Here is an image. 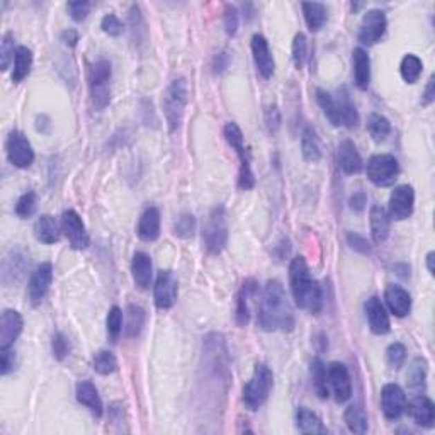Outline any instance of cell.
<instances>
[{
	"label": "cell",
	"mask_w": 435,
	"mask_h": 435,
	"mask_svg": "<svg viewBox=\"0 0 435 435\" xmlns=\"http://www.w3.org/2000/svg\"><path fill=\"white\" fill-rule=\"evenodd\" d=\"M408 386L411 391L416 395H422L425 391V381H427V360L422 357H416L411 362L410 369H408Z\"/></svg>",
	"instance_id": "38"
},
{
	"label": "cell",
	"mask_w": 435,
	"mask_h": 435,
	"mask_svg": "<svg viewBox=\"0 0 435 435\" xmlns=\"http://www.w3.org/2000/svg\"><path fill=\"white\" fill-rule=\"evenodd\" d=\"M178 296V282L172 270H160L155 281L154 297L158 310H170Z\"/></svg>",
	"instance_id": "12"
},
{
	"label": "cell",
	"mask_w": 435,
	"mask_h": 435,
	"mask_svg": "<svg viewBox=\"0 0 435 435\" xmlns=\"http://www.w3.org/2000/svg\"><path fill=\"white\" fill-rule=\"evenodd\" d=\"M415 206V191L411 185H398L395 191L391 192L389 198V218L395 221H403L408 219L414 213Z\"/></svg>",
	"instance_id": "14"
},
{
	"label": "cell",
	"mask_w": 435,
	"mask_h": 435,
	"mask_svg": "<svg viewBox=\"0 0 435 435\" xmlns=\"http://www.w3.org/2000/svg\"><path fill=\"white\" fill-rule=\"evenodd\" d=\"M62 41L73 48L77 44V41H79V33H77L75 29H66V31L62 33Z\"/></svg>",
	"instance_id": "61"
},
{
	"label": "cell",
	"mask_w": 435,
	"mask_h": 435,
	"mask_svg": "<svg viewBox=\"0 0 435 435\" xmlns=\"http://www.w3.org/2000/svg\"><path fill=\"white\" fill-rule=\"evenodd\" d=\"M367 131L373 136L374 141H385L391 133V122L388 118L381 114H371L367 118Z\"/></svg>",
	"instance_id": "43"
},
{
	"label": "cell",
	"mask_w": 435,
	"mask_h": 435,
	"mask_svg": "<svg viewBox=\"0 0 435 435\" xmlns=\"http://www.w3.org/2000/svg\"><path fill=\"white\" fill-rule=\"evenodd\" d=\"M14 366H16V354L12 349H0V374L7 376L14 369Z\"/></svg>",
	"instance_id": "56"
},
{
	"label": "cell",
	"mask_w": 435,
	"mask_h": 435,
	"mask_svg": "<svg viewBox=\"0 0 435 435\" xmlns=\"http://www.w3.org/2000/svg\"><path fill=\"white\" fill-rule=\"evenodd\" d=\"M434 260H435V252H429V254H427V269H429L430 276H434V274H435Z\"/></svg>",
	"instance_id": "63"
},
{
	"label": "cell",
	"mask_w": 435,
	"mask_h": 435,
	"mask_svg": "<svg viewBox=\"0 0 435 435\" xmlns=\"http://www.w3.org/2000/svg\"><path fill=\"white\" fill-rule=\"evenodd\" d=\"M311 379H313V388L317 395L322 400H326L330 396L328 374H326V366L322 362V359H313L311 362Z\"/></svg>",
	"instance_id": "40"
},
{
	"label": "cell",
	"mask_w": 435,
	"mask_h": 435,
	"mask_svg": "<svg viewBox=\"0 0 435 435\" xmlns=\"http://www.w3.org/2000/svg\"><path fill=\"white\" fill-rule=\"evenodd\" d=\"M145 310L138 304H129L126 308V325H124V335L128 338H136L141 333L145 326Z\"/></svg>",
	"instance_id": "36"
},
{
	"label": "cell",
	"mask_w": 435,
	"mask_h": 435,
	"mask_svg": "<svg viewBox=\"0 0 435 435\" xmlns=\"http://www.w3.org/2000/svg\"><path fill=\"white\" fill-rule=\"evenodd\" d=\"M347 241H349V245H351L352 250L359 252V254H362V255H371V245L364 237L357 235V233H349Z\"/></svg>",
	"instance_id": "57"
},
{
	"label": "cell",
	"mask_w": 435,
	"mask_h": 435,
	"mask_svg": "<svg viewBox=\"0 0 435 435\" xmlns=\"http://www.w3.org/2000/svg\"><path fill=\"white\" fill-rule=\"evenodd\" d=\"M131 276L135 284L140 289H148L154 277V267H151L150 255L145 252H136L131 260Z\"/></svg>",
	"instance_id": "25"
},
{
	"label": "cell",
	"mask_w": 435,
	"mask_h": 435,
	"mask_svg": "<svg viewBox=\"0 0 435 435\" xmlns=\"http://www.w3.org/2000/svg\"><path fill=\"white\" fill-rule=\"evenodd\" d=\"M435 100V75H432L429 79V84H427L425 92H423V98H422V104L423 106H430Z\"/></svg>",
	"instance_id": "60"
},
{
	"label": "cell",
	"mask_w": 435,
	"mask_h": 435,
	"mask_svg": "<svg viewBox=\"0 0 435 435\" xmlns=\"http://www.w3.org/2000/svg\"><path fill=\"white\" fill-rule=\"evenodd\" d=\"M196 232V218L191 213L181 214L174 225V233L181 238H192Z\"/></svg>",
	"instance_id": "49"
},
{
	"label": "cell",
	"mask_w": 435,
	"mask_h": 435,
	"mask_svg": "<svg viewBox=\"0 0 435 435\" xmlns=\"http://www.w3.org/2000/svg\"><path fill=\"white\" fill-rule=\"evenodd\" d=\"M386 360H388V364L393 369H400L405 364V360H407V349H405V345L400 344V342H395V344L389 345L388 351H386Z\"/></svg>",
	"instance_id": "51"
},
{
	"label": "cell",
	"mask_w": 435,
	"mask_h": 435,
	"mask_svg": "<svg viewBox=\"0 0 435 435\" xmlns=\"http://www.w3.org/2000/svg\"><path fill=\"white\" fill-rule=\"evenodd\" d=\"M230 65V55L226 51H221L218 53L216 57L213 59V72L214 73H223Z\"/></svg>",
	"instance_id": "58"
},
{
	"label": "cell",
	"mask_w": 435,
	"mask_h": 435,
	"mask_svg": "<svg viewBox=\"0 0 435 435\" xmlns=\"http://www.w3.org/2000/svg\"><path fill=\"white\" fill-rule=\"evenodd\" d=\"M24 328V320L16 310H3L0 320V349L12 347Z\"/></svg>",
	"instance_id": "17"
},
{
	"label": "cell",
	"mask_w": 435,
	"mask_h": 435,
	"mask_svg": "<svg viewBox=\"0 0 435 435\" xmlns=\"http://www.w3.org/2000/svg\"><path fill=\"white\" fill-rule=\"evenodd\" d=\"M338 114H340V122L342 126H347V128H357L360 122V116L357 113L354 102H352L351 94L345 87L338 89L337 98H335Z\"/></svg>",
	"instance_id": "26"
},
{
	"label": "cell",
	"mask_w": 435,
	"mask_h": 435,
	"mask_svg": "<svg viewBox=\"0 0 435 435\" xmlns=\"http://www.w3.org/2000/svg\"><path fill=\"white\" fill-rule=\"evenodd\" d=\"M301 7H303L304 21L310 31H320L326 22V7L320 2H304Z\"/></svg>",
	"instance_id": "37"
},
{
	"label": "cell",
	"mask_w": 435,
	"mask_h": 435,
	"mask_svg": "<svg viewBox=\"0 0 435 435\" xmlns=\"http://www.w3.org/2000/svg\"><path fill=\"white\" fill-rule=\"evenodd\" d=\"M257 323L263 332H291L295 328V313L284 288L276 279L267 281L259 301Z\"/></svg>",
	"instance_id": "1"
},
{
	"label": "cell",
	"mask_w": 435,
	"mask_h": 435,
	"mask_svg": "<svg viewBox=\"0 0 435 435\" xmlns=\"http://www.w3.org/2000/svg\"><path fill=\"white\" fill-rule=\"evenodd\" d=\"M128 24H129V39L135 43L136 46L145 43L147 39V24H145L143 16L138 6H131L128 12Z\"/></svg>",
	"instance_id": "39"
},
{
	"label": "cell",
	"mask_w": 435,
	"mask_h": 435,
	"mask_svg": "<svg viewBox=\"0 0 435 435\" xmlns=\"http://www.w3.org/2000/svg\"><path fill=\"white\" fill-rule=\"evenodd\" d=\"M7 158L17 169H29L35 162V150L22 131H12L7 138Z\"/></svg>",
	"instance_id": "9"
},
{
	"label": "cell",
	"mask_w": 435,
	"mask_h": 435,
	"mask_svg": "<svg viewBox=\"0 0 435 435\" xmlns=\"http://www.w3.org/2000/svg\"><path fill=\"white\" fill-rule=\"evenodd\" d=\"M51 281H53V266L50 262H43L38 269L33 272L28 284V299L33 308L39 306L50 291Z\"/></svg>",
	"instance_id": "11"
},
{
	"label": "cell",
	"mask_w": 435,
	"mask_h": 435,
	"mask_svg": "<svg viewBox=\"0 0 435 435\" xmlns=\"http://www.w3.org/2000/svg\"><path fill=\"white\" fill-rule=\"evenodd\" d=\"M398 176H400V165L393 155L379 154L371 157L367 162V177L378 187L393 185Z\"/></svg>",
	"instance_id": "8"
},
{
	"label": "cell",
	"mask_w": 435,
	"mask_h": 435,
	"mask_svg": "<svg viewBox=\"0 0 435 435\" xmlns=\"http://www.w3.org/2000/svg\"><path fill=\"white\" fill-rule=\"evenodd\" d=\"M289 284L296 304L301 310H308L310 313L318 315L323 308L322 288L313 277L304 257L297 255L291 260L289 266Z\"/></svg>",
	"instance_id": "2"
},
{
	"label": "cell",
	"mask_w": 435,
	"mask_h": 435,
	"mask_svg": "<svg viewBox=\"0 0 435 435\" xmlns=\"http://www.w3.org/2000/svg\"><path fill=\"white\" fill-rule=\"evenodd\" d=\"M349 204H351L352 210L357 211V213L364 211V207H366V204H367L366 192H355V194L351 198V201H349Z\"/></svg>",
	"instance_id": "59"
},
{
	"label": "cell",
	"mask_w": 435,
	"mask_h": 435,
	"mask_svg": "<svg viewBox=\"0 0 435 435\" xmlns=\"http://www.w3.org/2000/svg\"><path fill=\"white\" fill-rule=\"evenodd\" d=\"M50 128H51V122H50V118L46 116V114H39L38 118H36V129H38L39 133H50Z\"/></svg>",
	"instance_id": "62"
},
{
	"label": "cell",
	"mask_w": 435,
	"mask_h": 435,
	"mask_svg": "<svg viewBox=\"0 0 435 435\" xmlns=\"http://www.w3.org/2000/svg\"><path fill=\"white\" fill-rule=\"evenodd\" d=\"M385 299L388 304L389 311L398 318H403L410 313L411 310V296L408 295L407 289H403L398 284H389L385 291Z\"/></svg>",
	"instance_id": "22"
},
{
	"label": "cell",
	"mask_w": 435,
	"mask_h": 435,
	"mask_svg": "<svg viewBox=\"0 0 435 435\" xmlns=\"http://www.w3.org/2000/svg\"><path fill=\"white\" fill-rule=\"evenodd\" d=\"M281 111L277 109L276 104H272V106H269L266 109V126L267 129H269L270 135H276V133L279 131V128H281Z\"/></svg>",
	"instance_id": "55"
},
{
	"label": "cell",
	"mask_w": 435,
	"mask_h": 435,
	"mask_svg": "<svg viewBox=\"0 0 435 435\" xmlns=\"http://www.w3.org/2000/svg\"><path fill=\"white\" fill-rule=\"evenodd\" d=\"M62 232L68 238L70 247L73 250H84V248L89 247L91 240H89L87 230H85V225L79 216V213H75L73 210L65 211L62 214Z\"/></svg>",
	"instance_id": "13"
},
{
	"label": "cell",
	"mask_w": 435,
	"mask_h": 435,
	"mask_svg": "<svg viewBox=\"0 0 435 435\" xmlns=\"http://www.w3.org/2000/svg\"><path fill=\"white\" fill-rule=\"evenodd\" d=\"M189 100V85L185 79H176L172 84L167 87L165 94H163L162 106L163 114H165L167 126H169L170 133H176L182 124L184 119L185 106Z\"/></svg>",
	"instance_id": "3"
},
{
	"label": "cell",
	"mask_w": 435,
	"mask_h": 435,
	"mask_svg": "<svg viewBox=\"0 0 435 435\" xmlns=\"http://www.w3.org/2000/svg\"><path fill=\"white\" fill-rule=\"evenodd\" d=\"M111 77L113 68L107 59H99L91 68V99L98 111H104L111 102Z\"/></svg>",
	"instance_id": "7"
},
{
	"label": "cell",
	"mask_w": 435,
	"mask_h": 435,
	"mask_svg": "<svg viewBox=\"0 0 435 435\" xmlns=\"http://www.w3.org/2000/svg\"><path fill=\"white\" fill-rule=\"evenodd\" d=\"M308 59V39L303 33H297L293 39V62L297 70H301L304 66Z\"/></svg>",
	"instance_id": "46"
},
{
	"label": "cell",
	"mask_w": 435,
	"mask_h": 435,
	"mask_svg": "<svg viewBox=\"0 0 435 435\" xmlns=\"http://www.w3.org/2000/svg\"><path fill=\"white\" fill-rule=\"evenodd\" d=\"M301 151L306 162L317 163L322 158V147H320V140L311 126H304L303 133H301Z\"/></svg>",
	"instance_id": "33"
},
{
	"label": "cell",
	"mask_w": 435,
	"mask_h": 435,
	"mask_svg": "<svg viewBox=\"0 0 435 435\" xmlns=\"http://www.w3.org/2000/svg\"><path fill=\"white\" fill-rule=\"evenodd\" d=\"M35 235L41 243L53 245L59 240V225L58 221L50 214H43L38 218L35 225Z\"/></svg>",
	"instance_id": "31"
},
{
	"label": "cell",
	"mask_w": 435,
	"mask_h": 435,
	"mask_svg": "<svg viewBox=\"0 0 435 435\" xmlns=\"http://www.w3.org/2000/svg\"><path fill=\"white\" fill-rule=\"evenodd\" d=\"M344 420L347 429L351 430L352 434H366L369 430V418H367L366 410L359 405H351V407L345 410Z\"/></svg>",
	"instance_id": "34"
},
{
	"label": "cell",
	"mask_w": 435,
	"mask_h": 435,
	"mask_svg": "<svg viewBox=\"0 0 435 435\" xmlns=\"http://www.w3.org/2000/svg\"><path fill=\"white\" fill-rule=\"evenodd\" d=\"M51 351H53V357L57 360H65L66 357L72 352V344H70V338L65 333L58 332L53 335L51 340Z\"/></svg>",
	"instance_id": "50"
},
{
	"label": "cell",
	"mask_w": 435,
	"mask_h": 435,
	"mask_svg": "<svg viewBox=\"0 0 435 435\" xmlns=\"http://www.w3.org/2000/svg\"><path fill=\"white\" fill-rule=\"evenodd\" d=\"M100 28H102V31L106 33V35L113 36V38H118V36H121L122 31H124V26H122V22L119 21L114 14L104 16L102 21H100Z\"/></svg>",
	"instance_id": "53"
},
{
	"label": "cell",
	"mask_w": 435,
	"mask_h": 435,
	"mask_svg": "<svg viewBox=\"0 0 435 435\" xmlns=\"http://www.w3.org/2000/svg\"><path fill=\"white\" fill-rule=\"evenodd\" d=\"M257 295V282L254 279H248L241 284L240 291L237 296V310H235V320L238 326H245L250 322V299Z\"/></svg>",
	"instance_id": "24"
},
{
	"label": "cell",
	"mask_w": 435,
	"mask_h": 435,
	"mask_svg": "<svg viewBox=\"0 0 435 435\" xmlns=\"http://www.w3.org/2000/svg\"><path fill=\"white\" fill-rule=\"evenodd\" d=\"M317 100H318V106L322 107L323 114H325L326 119L332 122L333 126H342L340 122V114H338V107L335 102V98L332 94H328L326 91H322L318 89L317 91Z\"/></svg>",
	"instance_id": "42"
},
{
	"label": "cell",
	"mask_w": 435,
	"mask_h": 435,
	"mask_svg": "<svg viewBox=\"0 0 435 435\" xmlns=\"http://www.w3.org/2000/svg\"><path fill=\"white\" fill-rule=\"evenodd\" d=\"M408 415L414 418L416 425L423 427V429H432L435 422V407L434 401L425 395H416L411 398L410 403H407Z\"/></svg>",
	"instance_id": "18"
},
{
	"label": "cell",
	"mask_w": 435,
	"mask_h": 435,
	"mask_svg": "<svg viewBox=\"0 0 435 435\" xmlns=\"http://www.w3.org/2000/svg\"><path fill=\"white\" fill-rule=\"evenodd\" d=\"M422 72H423L422 59L415 57V55H405L400 65L401 79L407 82V84H416L420 75H422Z\"/></svg>",
	"instance_id": "41"
},
{
	"label": "cell",
	"mask_w": 435,
	"mask_h": 435,
	"mask_svg": "<svg viewBox=\"0 0 435 435\" xmlns=\"http://www.w3.org/2000/svg\"><path fill=\"white\" fill-rule=\"evenodd\" d=\"M17 48L14 50V35L10 31H7L3 35L2 43H0V68L6 72L9 68L10 62H12L14 57H16Z\"/></svg>",
	"instance_id": "47"
},
{
	"label": "cell",
	"mask_w": 435,
	"mask_h": 435,
	"mask_svg": "<svg viewBox=\"0 0 435 435\" xmlns=\"http://www.w3.org/2000/svg\"><path fill=\"white\" fill-rule=\"evenodd\" d=\"M28 267V255L24 254V250L16 248V250H10L6 255L2 263V282L6 286L14 284L19 279L24 276V270Z\"/></svg>",
	"instance_id": "21"
},
{
	"label": "cell",
	"mask_w": 435,
	"mask_h": 435,
	"mask_svg": "<svg viewBox=\"0 0 435 435\" xmlns=\"http://www.w3.org/2000/svg\"><path fill=\"white\" fill-rule=\"evenodd\" d=\"M225 140L228 141L230 147L237 151L238 158H240V174H238V187L241 191H250L255 185V177L252 172L250 158L247 155V148H245L243 133H241L240 126L237 122H226L225 129H223Z\"/></svg>",
	"instance_id": "5"
},
{
	"label": "cell",
	"mask_w": 435,
	"mask_h": 435,
	"mask_svg": "<svg viewBox=\"0 0 435 435\" xmlns=\"http://www.w3.org/2000/svg\"><path fill=\"white\" fill-rule=\"evenodd\" d=\"M204 247L210 254H221L228 241V219H226V210L225 206H214L211 210L210 216L206 219L204 225Z\"/></svg>",
	"instance_id": "6"
},
{
	"label": "cell",
	"mask_w": 435,
	"mask_h": 435,
	"mask_svg": "<svg viewBox=\"0 0 435 435\" xmlns=\"http://www.w3.org/2000/svg\"><path fill=\"white\" fill-rule=\"evenodd\" d=\"M36 204H38V198H36V192L28 191L21 196L19 201L16 204V214L19 218H29L35 214Z\"/></svg>",
	"instance_id": "48"
},
{
	"label": "cell",
	"mask_w": 435,
	"mask_h": 435,
	"mask_svg": "<svg viewBox=\"0 0 435 435\" xmlns=\"http://www.w3.org/2000/svg\"><path fill=\"white\" fill-rule=\"evenodd\" d=\"M223 24H225V31L228 36H235L240 26V12L235 6L225 7V16H223Z\"/></svg>",
	"instance_id": "52"
},
{
	"label": "cell",
	"mask_w": 435,
	"mask_h": 435,
	"mask_svg": "<svg viewBox=\"0 0 435 435\" xmlns=\"http://www.w3.org/2000/svg\"><path fill=\"white\" fill-rule=\"evenodd\" d=\"M369 223H371V235H373L374 243H382L388 240L389 237V214L382 206L371 207L369 213Z\"/></svg>",
	"instance_id": "29"
},
{
	"label": "cell",
	"mask_w": 435,
	"mask_h": 435,
	"mask_svg": "<svg viewBox=\"0 0 435 435\" xmlns=\"http://www.w3.org/2000/svg\"><path fill=\"white\" fill-rule=\"evenodd\" d=\"M77 400L84 405L89 411L94 416H100L104 411L102 400H100L98 389L91 381H80L77 385Z\"/></svg>",
	"instance_id": "28"
},
{
	"label": "cell",
	"mask_w": 435,
	"mask_h": 435,
	"mask_svg": "<svg viewBox=\"0 0 435 435\" xmlns=\"http://www.w3.org/2000/svg\"><path fill=\"white\" fill-rule=\"evenodd\" d=\"M352 62H354V80L360 91H367L371 82V59L366 50L355 48L352 53Z\"/></svg>",
	"instance_id": "30"
},
{
	"label": "cell",
	"mask_w": 435,
	"mask_h": 435,
	"mask_svg": "<svg viewBox=\"0 0 435 435\" xmlns=\"http://www.w3.org/2000/svg\"><path fill=\"white\" fill-rule=\"evenodd\" d=\"M136 233L143 241H155L160 237V211L150 206L141 214Z\"/></svg>",
	"instance_id": "27"
},
{
	"label": "cell",
	"mask_w": 435,
	"mask_h": 435,
	"mask_svg": "<svg viewBox=\"0 0 435 435\" xmlns=\"http://www.w3.org/2000/svg\"><path fill=\"white\" fill-rule=\"evenodd\" d=\"M381 408L388 420L395 422L407 410V395L398 385H386L381 389Z\"/></svg>",
	"instance_id": "16"
},
{
	"label": "cell",
	"mask_w": 435,
	"mask_h": 435,
	"mask_svg": "<svg viewBox=\"0 0 435 435\" xmlns=\"http://www.w3.org/2000/svg\"><path fill=\"white\" fill-rule=\"evenodd\" d=\"M106 326H107V337L109 340L118 342L119 335L122 332V311L119 306H113L107 313V320H106Z\"/></svg>",
	"instance_id": "45"
},
{
	"label": "cell",
	"mask_w": 435,
	"mask_h": 435,
	"mask_svg": "<svg viewBox=\"0 0 435 435\" xmlns=\"http://www.w3.org/2000/svg\"><path fill=\"white\" fill-rule=\"evenodd\" d=\"M66 7H68L70 17H72L73 21L82 22L84 19H87V16L91 14L92 3L85 2V0H75V2H68Z\"/></svg>",
	"instance_id": "54"
},
{
	"label": "cell",
	"mask_w": 435,
	"mask_h": 435,
	"mask_svg": "<svg viewBox=\"0 0 435 435\" xmlns=\"http://www.w3.org/2000/svg\"><path fill=\"white\" fill-rule=\"evenodd\" d=\"M326 374H328V386L332 388L337 403H345L351 400L352 381L347 366L342 362H332L326 367Z\"/></svg>",
	"instance_id": "15"
},
{
	"label": "cell",
	"mask_w": 435,
	"mask_h": 435,
	"mask_svg": "<svg viewBox=\"0 0 435 435\" xmlns=\"http://www.w3.org/2000/svg\"><path fill=\"white\" fill-rule=\"evenodd\" d=\"M252 55H254L255 66H257L259 73L263 79H270L274 75V70H276V63H274L272 53H270V48L267 39L262 35H254L252 38Z\"/></svg>",
	"instance_id": "19"
},
{
	"label": "cell",
	"mask_w": 435,
	"mask_h": 435,
	"mask_svg": "<svg viewBox=\"0 0 435 435\" xmlns=\"http://www.w3.org/2000/svg\"><path fill=\"white\" fill-rule=\"evenodd\" d=\"M364 310H366L367 322H369L371 332L376 333V335H386L389 332V315L386 311L385 304L381 303L378 296L369 297L364 304Z\"/></svg>",
	"instance_id": "20"
},
{
	"label": "cell",
	"mask_w": 435,
	"mask_h": 435,
	"mask_svg": "<svg viewBox=\"0 0 435 435\" xmlns=\"http://www.w3.org/2000/svg\"><path fill=\"white\" fill-rule=\"evenodd\" d=\"M386 28H388V21H386V14L379 9H371L364 14L362 22H360L359 29V41L366 46H373L379 39L385 36Z\"/></svg>",
	"instance_id": "10"
},
{
	"label": "cell",
	"mask_w": 435,
	"mask_h": 435,
	"mask_svg": "<svg viewBox=\"0 0 435 435\" xmlns=\"http://www.w3.org/2000/svg\"><path fill=\"white\" fill-rule=\"evenodd\" d=\"M274 386V374L269 366L257 364L250 381L243 386V403L248 410L255 411L262 407L269 398Z\"/></svg>",
	"instance_id": "4"
},
{
	"label": "cell",
	"mask_w": 435,
	"mask_h": 435,
	"mask_svg": "<svg viewBox=\"0 0 435 435\" xmlns=\"http://www.w3.org/2000/svg\"><path fill=\"white\" fill-rule=\"evenodd\" d=\"M94 371L100 376H109L118 369V359L111 351H99L92 360Z\"/></svg>",
	"instance_id": "44"
},
{
	"label": "cell",
	"mask_w": 435,
	"mask_h": 435,
	"mask_svg": "<svg viewBox=\"0 0 435 435\" xmlns=\"http://www.w3.org/2000/svg\"><path fill=\"white\" fill-rule=\"evenodd\" d=\"M338 167L347 176H355L362 170V158L354 141L344 140L338 145Z\"/></svg>",
	"instance_id": "23"
},
{
	"label": "cell",
	"mask_w": 435,
	"mask_h": 435,
	"mask_svg": "<svg viewBox=\"0 0 435 435\" xmlns=\"http://www.w3.org/2000/svg\"><path fill=\"white\" fill-rule=\"evenodd\" d=\"M296 425L301 434H326V427L323 425L322 418L315 411L308 408H297L296 411Z\"/></svg>",
	"instance_id": "32"
},
{
	"label": "cell",
	"mask_w": 435,
	"mask_h": 435,
	"mask_svg": "<svg viewBox=\"0 0 435 435\" xmlns=\"http://www.w3.org/2000/svg\"><path fill=\"white\" fill-rule=\"evenodd\" d=\"M33 66V51L26 46H19L14 57V68H12V79L14 84H21L26 77L29 75Z\"/></svg>",
	"instance_id": "35"
}]
</instances>
